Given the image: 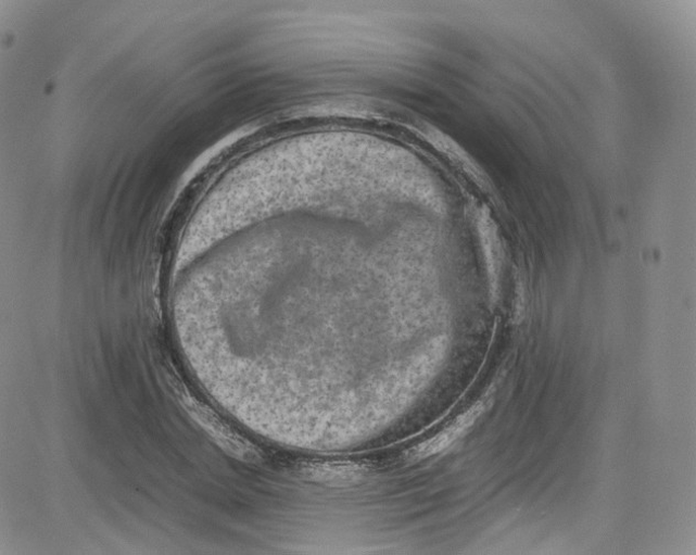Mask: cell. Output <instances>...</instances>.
<instances>
[{"mask_svg": "<svg viewBox=\"0 0 696 555\" xmlns=\"http://www.w3.org/2000/svg\"><path fill=\"white\" fill-rule=\"evenodd\" d=\"M485 412L484 402H479L467 413L458 416L452 424L438 434L417 444L407 456L413 462H419L443 453L451 447L461 436L466 434Z\"/></svg>", "mask_w": 696, "mask_h": 555, "instance_id": "cell-1", "label": "cell"}]
</instances>
